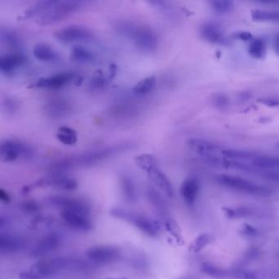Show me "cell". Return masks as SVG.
I'll use <instances>...</instances> for the list:
<instances>
[{"mask_svg": "<svg viewBox=\"0 0 279 279\" xmlns=\"http://www.w3.org/2000/svg\"><path fill=\"white\" fill-rule=\"evenodd\" d=\"M131 147L132 144H116L96 150H92L76 156H67L52 164L51 169L58 172L71 169L91 166L105 161L116 154L127 151Z\"/></svg>", "mask_w": 279, "mask_h": 279, "instance_id": "cell-1", "label": "cell"}, {"mask_svg": "<svg viewBox=\"0 0 279 279\" xmlns=\"http://www.w3.org/2000/svg\"><path fill=\"white\" fill-rule=\"evenodd\" d=\"M84 263L79 259L60 257L35 262L26 271L18 275V279H50L63 270L82 269Z\"/></svg>", "mask_w": 279, "mask_h": 279, "instance_id": "cell-2", "label": "cell"}, {"mask_svg": "<svg viewBox=\"0 0 279 279\" xmlns=\"http://www.w3.org/2000/svg\"><path fill=\"white\" fill-rule=\"evenodd\" d=\"M115 27L119 35L131 40L141 51L153 52L158 45V37L149 26L138 23L121 22Z\"/></svg>", "mask_w": 279, "mask_h": 279, "instance_id": "cell-3", "label": "cell"}, {"mask_svg": "<svg viewBox=\"0 0 279 279\" xmlns=\"http://www.w3.org/2000/svg\"><path fill=\"white\" fill-rule=\"evenodd\" d=\"M110 215L113 218L133 225L149 237H157L161 232V224L158 221L152 220L151 218L134 212L133 210L121 207H114L110 210Z\"/></svg>", "mask_w": 279, "mask_h": 279, "instance_id": "cell-4", "label": "cell"}, {"mask_svg": "<svg viewBox=\"0 0 279 279\" xmlns=\"http://www.w3.org/2000/svg\"><path fill=\"white\" fill-rule=\"evenodd\" d=\"M84 1H60L52 0V3L48 10L41 17L38 18L37 23L40 25H49L51 23H57L72 13L79 10L84 5Z\"/></svg>", "mask_w": 279, "mask_h": 279, "instance_id": "cell-5", "label": "cell"}, {"mask_svg": "<svg viewBox=\"0 0 279 279\" xmlns=\"http://www.w3.org/2000/svg\"><path fill=\"white\" fill-rule=\"evenodd\" d=\"M216 180L220 185L224 186L225 188L247 193L249 195L268 197L272 194L271 190L265 186L260 185L237 176L220 175L216 177Z\"/></svg>", "mask_w": 279, "mask_h": 279, "instance_id": "cell-6", "label": "cell"}, {"mask_svg": "<svg viewBox=\"0 0 279 279\" xmlns=\"http://www.w3.org/2000/svg\"><path fill=\"white\" fill-rule=\"evenodd\" d=\"M33 150L29 145L15 139H8L1 143L0 157L4 162H13L20 158H29Z\"/></svg>", "mask_w": 279, "mask_h": 279, "instance_id": "cell-7", "label": "cell"}, {"mask_svg": "<svg viewBox=\"0 0 279 279\" xmlns=\"http://www.w3.org/2000/svg\"><path fill=\"white\" fill-rule=\"evenodd\" d=\"M86 256L88 259L96 264H106L118 260L121 256V252L117 247L112 246H97L87 250Z\"/></svg>", "mask_w": 279, "mask_h": 279, "instance_id": "cell-8", "label": "cell"}, {"mask_svg": "<svg viewBox=\"0 0 279 279\" xmlns=\"http://www.w3.org/2000/svg\"><path fill=\"white\" fill-rule=\"evenodd\" d=\"M61 218L66 225L72 229L78 232H89L93 225L89 218V214L77 210H61Z\"/></svg>", "mask_w": 279, "mask_h": 279, "instance_id": "cell-9", "label": "cell"}, {"mask_svg": "<svg viewBox=\"0 0 279 279\" xmlns=\"http://www.w3.org/2000/svg\"><path fill=\"white\" fill-rule=\"evenodd\" d=\"M54 37L63 43L89 41L94 38V34L88 28L80 25H70L54 33Z\"/></svg>", "mask_w": 279, "mask_h": 279, "instance_id": "cell-10", "label": "cell"}, {"mask_svg": "<svg viewBox=\"0 0 279 279\" xmlns=\"http://www.w3.org/2000/svg\"><path fill=\"white\" fill-rule=\"evenodd\" d=\"M76 75L72 72H61L50 76L43 77L31 84L30 88L37 89H57L64 87L73 80Z\"/></svg>", "mask_w": 279, "mask_h": 279, "instance_id": "cell-11", "label": "cell"}, {"mask_svg": "<svg viewBox=\"0 0 279 279\" xmlns=\"http://www.w3.org/2000/svg\"><path fill=\"white\" fill-rule=\"evenodd\" d=\"M62 243V237L57 233H50L41 238L31 249L30 254L34 257L44 256L54 252Z\"/></svg>", "mask_w": 279, "mask_h": 279, "instance_id": "cell-12", "label": "cell"}, {"mask_svg": "<svg viewBox=\"0 0 279 279\" xmlns=\"http://www.w3.org/2000/svg\"><path fill=\"white\" fill-rule=\"evenodd\" d=\"M26 58L19 52H9L0 57V71L7 76H10L13 73L25 65Z\"/></svg>", "mask_w": 279, "mask_h": 279, "instance_id": "cell-13", "label": "cell"}, {"mask_svg": "<svg viewBox=\"0 0 279 279\" xmlns=\"http://www.w3.org/2000/svg\"><path fill=\"white\" fill-rule=\"evenodd\" d=\"M147 175L152 182L160 189L169 198H172L174 195V189L171 184V181L166 177V175L161 172V170L156 166H152L148 169L146 171Z\"/></svg>", "mask_w": 279, "mask_h": 279, "instance_id": "cell-14", "label": "cell"}, {"mask_svg": "<svg viewBox=\"0 0 279 279\" xmlns=\"http://www.w3.org/2000/svg\"><path fill=\"white\" fill-rule=\"evenodd\" d=\"M247 161H249L251 166L261 171H279V157L264 156L261 154L250 152Z\"/></svg>", "mask_w": 279, "mask_h": 279, "instance_id": "cell-15", "label": "cell"}, {"mask_svg": "<svg viewBox=\"0 0 279 279\" xmlns=\"http://www.w3.org/2000/svg\"><path fill=\"white\" fill-rule=\"evenodd\" d=\"M36 185L40 187H53L62 190H74L77 188V182L68 176H54L40 179Z\"/></svg>", "mask_w": 279, "mask_h": 279, "instance_id": "cell-16", "label": "cell"}, {"mask_svg": "<svg viewBox=\"0 0 279 279\" xmlns=\"http://www.w3.org/2000/svg\"><path fill=\"white\" fill-rule=\"evenodd\" d=\"M200 192V183L195 178H188L183 181L180 187L181 197L188 206H193Z\"/></svg>", "mask_w": 279, "mask_h": 279, "instance_id": "cell-17", "label": "cell"}, {"mask_svg": "<svg viewBox=\"0 0 279 279\" xmlns=\"http://www.w3.org/2000/svg\"><path fill=\"white\" fill-rule=\"evenodd\" d=\"M50 203L62 210H72L90 213V208L84 202L76 198H66V197H54L50 199Z\"/></svg>", "mask_w": 279, "mask_h": 279, "instance_id": "cell-18", "label": "cell"}, {"mask_svg": "<svg viewBox=\"0 0 279 279\" xmlns=\"http://www.w3.org/2000/svg\"><path fill=\"white\" fill-rule=\"evenodd\" d=\"M146 196L148 200L156 211V214L162 220H165L170 217L167 205L161 193L157 192L155 188L149 187L147 188Z\"/></svg>", "mask_w": 279, "mask_h": 279, "instance_id": "cell-19", "label": "cell"}, {"mask_svg": "<svg viewBox=\"0 0 279 279\" xmlns=\"http://www.w3.org/2000/svg\"><path fill=\"white\" fill-rule=\"evenodd\" d=\"M201 35L204 40L212 44H225L226 39L220 25L215 23H208L202 25Z\"/></svg>", "mask_w": 279, "mask_h": 279, "instance_id": "cell-20", "label": "cell"}, {"mask_svg": "<svg viewBox=\"0 0 279 279\" xmlns=\"http://www.w3.org/2000/svg\"><path fill=\"white\" fill-rule=\"evenodd\" d=\"M25 247V242L19 237L12 235L1 234L0 236V251L2 253L12 254L19 252Z\"/></svg>", "mask_w": 279, "mask_h": 279, "instance_id": "cell-21", "label": "cell"}, {"mask_svg": "<svg viewBox=\"0 0 279 279\" xmlns=\"http://www.w3.org/2000/svg\"><path fill=\"white\" fill-rule=\"evenodd\" d=\"M45 110L52 117H62L69 112L71 106L64 99H53L45 105Z\"/></svg>", "mask_w": 279, "mask_h": 279, "instance_id": "cell-22", "label": "cell"}, {"mask_svg": "<svg viewBox=\"0 0 279 279\" xmlns=\"http://www.w3.org/2000/svg\"><path fill=\"white\" fill-rule=\"evenodd\" d=\"M52 1V0H44V1H40V2L34 3L23 13V15L19 17V19L26 20V19L35 18V17H37L38 18H40L48 10V8H50Z\"/></svg>", "mask_w": 279, "mask_h": 279, "instance_id": "cell-23", "label": "cell"}, {"mask_svg": "<svg viewBox=\"0 0 279 279\" xmlns=\"http://www.w3.org/2000/svg\"><path fill=\"white\" fill-rule=\"evenodd\" d=\"M121 192L124 198L128 203H134L137 202V192L133 180L128 176H122L120 178Z\"/></svg>", "mask_w": 279, "mask_h": 279, "instance_id": "cell-24", "label": "cell"}, {"mask_svg": "<svg viewBox=\"0 0 279 279\" xmlns=\"http://www.w3.org/2000/svg\"><path fill=\"white\" fill-rule=\"evenodd\" d=\"M223 210L225 215L231 220L252 217V216L258 215V211L254 208L249 207V206H240V207L236 208L225 207L223 208Z\"/></svg>", "mask_w": 279, "mask_h": 279, "instance_id": "cell-25", "label": "cell"}, {"mask_svg": "<svg viewBox=\"0 0 279 279\" xmlns=\"http://www.w3.org/2000/svg\"><path fill=\"white\" fill-rule=\"evenodd\" d=\"M33 54L38 60L42 62H53L57 59V52L52 48L45 44L35 45Z\"/></svg>", "mask_w": 279, "mask_h": 279, "instance_id": "cell-26", "label": "cell"}, {"mask_svg": "<svg viewBox=\"0 0 279 279\" xmlns=\"http://www.w3.org/2000/svg\"><path fill=\"white\" fill-rule=\"evenodd\" d=\"M156 76L154 75L145 77L144 79H141L140 81L138 82L133 86V94L138 95V96L146 95L153 90L154 88L156 86Z\"/></svg>", "mask_w": 279, "mask_h": 279, "instance_id": "cell-27", "label": "cell"}, {"mask_svg": "<svg viewBox=\"0 0 279 279\" xmlns=\"http://www.w3.org/2000/svg\"><path fill=\"white\" fill-rule=\"evenodd\" d=\"M57 140L67 146H72L76 144L77 142V132L73 128L67 127V126H62L57 129V134H56Z\"/></svg>", "mask_w": 279, "mask_h": 279, "instance_id": "cell-28", "label": "cell"}, {"mask_svg": "<svg viewBox=\"0 0 279 279\" xmlns=\"http://www.w3.org/2000/svg\"><path fill=\"white\" fill-rule=\"evenodd\" d=\"M201 271L213 279H225L226 278H230V272L209 262H205L202 264Z\"/></svg>", "mask_w": 279, "mask_h": 279, "instance_id": "cell-29", "label": "cell"}, {"mask_svg": "<svg viewBox=\"0 0 279 279\" xmlns=\"http://www.w3.org/2000/svg\"><path fill=\"white\" fill-rule=\"evenodd\" d=\"M71 58L74 62L89 63L94 62L95 56L94 53L82 46H75L71 51Z\"/></svg>", "mask_w": 279, "mask_h": 279, "instance_id": "cell-30", "label": "cell"}, {"mask_svg": "<svg viewBox=\"0 0 279 279\" xmlns=\"http://www.w3.org/2000/svg\"><path fill=\"white\" fill-rule=\"evenodd\" d=\"M252 18L256 22L279 23V12L256 9L252 11Z\"/></svg>", "mask_w": 279, "mask_h": 279, "instance_id": "cell-31", "label": "cell"}, {"mask_svg": "<svg viewBox=\"0 0 279 279\" xmlns=\"http://www.w3.org/2000/svg\"><path fill=\"white\" fill-rule=\"evenodd\" d=\"M248 52L255 59H262L266 54V44L261 39L253 40L250 44Z\"/></svg>", "mask_w": 279, "mask_h": 279, "instance_id": "cell-32", "label": "cell"}, {"mask_svg": "<svg viewBox=\"0 0 279 279\" xmlns=\"http://www.w3.org/2000/svg\"><path fill=\"white\" fill-rule=\"evenodd\" d=\"M214 241V237L210 233H202L196 237L190 245V251L194 253H198L204 249L206 246L210 244Z\"/></svg>", "mask_w": 279, "mask_h": 279, "instance_id": "cell-33", "label": "cell"}, {"mask_svg": "<svg viewBox=\"0 0 279 279\" xmlns=\"http://www.w3.org/2000/svg\"><path fill=\"white\" fill-rule=\"evenodd\" d=\"M134 161H135L136 165L144 171H146L152 166L157 165L156 158L151 154H140L135 156Z\"/></svg>", "mask_w": 279, "mask_h": 279, "instance_id": "cell-34", "label": "cell"}, {"mask_svg": "<svg viewBox=\"0 0 279 279\" xmlns=\"http://www.w3.org/2000/svg\"><path fill=\"white\" fill-rule=\"evenodd\" d=\"M163 222L166 229L176 238V241H178L180 243L183 242V239L182 234H181L180 228H179L176 220L170 216L166 220H163Z\"/></svg>", "mask_w": 279, "mask_h": 279, "instance_id": "cell-35", "label": "cell"}, {"mask_svg": "<svg viewBox=\"0 0 279 279\" xmlns=\"http://www.w3.org/2000/svg\"><path fill=\"white\" fill-rule=\"evenodd\" d=\"M210 4L215 13L220 14L229 13L233 8V3L228 0H213L210 1Z\"/></svg>", "mask_w": 279, "mask_h": 279, "instance_id": "cell-36", "label": "cell"}, {"mask_svg": "<svg viewBox=\"0 0 279 279\" xmlns=\"http://www.w3.org/2000/svg\"><path fill=\"white\" fill-rule=\"evenodd\" d=\"M106 79L101 71H97L89 82V86L94 90H100L106 86Z\"/></svg>", "mask_w": 279, "mask_h": 279, "instance_id": "cell-37", "label": "cell"}, {"mask_svg": "<svg viewBox=\"0 0 279 279\" xmlns=\"http://www.w3.org/2000/svg\"><path fill=\"white\" fill-rule=\"evenodd\" d=\"M1 38L2 41L9 47L16 49L20 45V40L13 31H8V30H6L5 32L2 31Z\"/></svg>", "mask_w": 279, "mask_h": 279, "instance_id": "cell-38", "label": "cell"}, {"mask_svg": "<svg viewBox=\"0 0 279 279\" xmlns=\"http://www.w3.org/2000/svg\"><path fill=\"white\" fill-rule=\"evenodd\" d=\"M134 110H133L132 106H126V105H117V106H114L112 110H111V114L116 116V117H126V116H132V114L134 113Z\"/></svg>", "mask_w": 279, "mask_h": 279, "instance_id": "cell-39", "label": "cell"}, {"mask_svg": "<svg viewBox=\"0 0 279 279\" xmlns=\"http://www.w3.org/2000/svg\"><path fill=\"white\" fill-rule=\"evenodd\" d=\"M230 278L237 279H257V275L254 272L249 270H235L230 272Z\"/></svg>", "mask_w": 279, "mask_h": 279, "instance_id": "cell-40", "label": "cell"}, {"mask_svg": "<svg viewBox=\"0 0 279 279\" xmlns=\"http://www.w3.org/2000/svg\"><path fill=\"white\" fill-rule=\"evenodd\" d=\"M3 107L4 111L8 113H14L18 108V104L14 99H6L3 102Z\"/></svg>", "mask_w": 279, "mask_h": 279, "instance_id": "cell-41", "label": "cell"}, {"mask_svg": "<svg viewBox=\"0 0 279 279\" xmlns=\"http://www.w3.org/2000/svg\"><path fill=\"white\" fill-rule=\"evenodd\" d=\"M242 233H244L247 236H254L258 233L256 228L252 227V225H245L242 228Z\"/></svg>", "mask_w": 279, "mask_h": 279, "instance_id": "cell-42", "label": "cell"}, {"mask_svg": "<svg viewBox=\"0 0 279 279\" xmlns=\"http://www.w3.org/2000/svg\"><path fill=\"white\" fill-rule=\"evenodd\" d=\"M23 207L27 212H35L38 210V205L35 202H26L23 204Z\"/></svg>", "mask_w": 279, "mask_h": 279, "instance_id": "cell-43", "label": "cell"}, {"mask_svg": "<svg viewBox=\"0 0 279 279\" xmlns=\"http://www.w3.org/2000/svg\"><path fill=\"white\" fill-rule=\"evenodd\" d=\"M234 36L236 39H239V40H243V41L252 40V34L250 32H247V31L236 33Z\"/></svg>", "mask_w": 279, "mask_h": 279, "instance_id": "cell-44", "label": "cell"}, {"mask_svg": "<svg viewBox=\"0 0 279 279\" xmlns=\"http://www.w3.org/2000/svg\"><path fill=\"white\" fill-rule=\"evenodd\" d=\"M260 101L264 104H266L268 106H279V100L278 99H267Z\"/></svg>", "mask_w": 279, "mask_h": 279, "instance_id": "cell-45", "label": "cell"}, {"mask_svg": "<svg viewBox=\"0 0 279 279\" xmlns=\"http://www.w3.org/2000/svg\"><path fill=\"white\" fill-rule=\"evenodd\" d=\"M0 199L3 201V203H8L10 202V196L3 189H0Z\"/></svg>", "mask_w": 279, "mask_h": 279, "instance_id": "cell-46", "label": "cell"}, {"mask_svg": "<svg viewBox=\"0 0 279 279\" xmlns=\"http://www.w3.org/2000/svg\"><path fill=\"white\" fill-rule=\"evenodd\" d=\"M274 48L276 54L279 56V34L274 38Z\"/></svg>", "mask_w": 279, "mask_h": 279, "instance_id": "cell-47", "label": "cell"}, {"mask_svg": "<svg viewBox=\"0 0 279 279\" xmlns=\"http://www.w3.org/2000/svg\"><path fill=\"white\" fill-rule=\"evenodd\" d=\"M188 279V278H184V279Z\"/></svg>", "mask_w": 279, "mask_h": 279, "instance_id": "cell-48", "label": "cell"}, {"mask_svg": "<svg viewBox=\"0 0 279 279\" xmlns=\"http://www.w3.org/2000/svg\"><path fill=\"white\" fill-rule=\"evenodd\" d=\"M124 279V278H121V279Z\"/></svg>", "mask_w": 279, "mask_h": 279, "instance_id": "cell-49", "label": "cell"}]
</instances>
